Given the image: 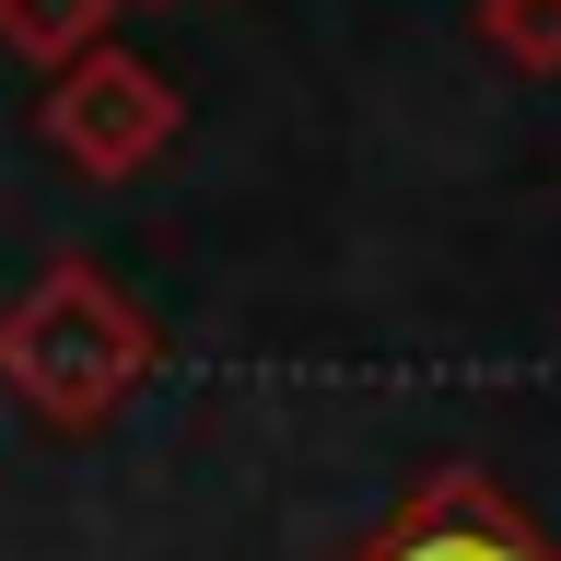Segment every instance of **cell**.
I'll list each match as a JSON object with an SVG mask.
<instances>
[{
	"label": "cell",
	"instance_id": "cell-3",
	"mask_svg": "<svg viewBox=\"0 0 561 561\" xmlns=\"http://www.w3.org/2000/svg\"><path fill=\"white\" fill-rule=\"evenodd\" d=\"M351 561H561V550L491 468H433Z\"/></svg>",
	"mask_w": 561,
	"mask_h": 561
},
{
	"label": "cell",
	"instance_id": "cell-4",
	"mask_svg": "<svg viewBox=\"0 0 561 561\" xmlns=\"http://www.w3.org/2000/svg\"><path fill=\"white\" fill-rule=\"evenodd\" d=\"M105 35H117V0H0V59L24 70H70Z\"/></svg>",
	"mask_w": 561,
	"mask_h": 561
},
{
	"label": "cell",
	"instance_id": "cell-2",
	"mask_svg": "<svg viewBox=\"0 0 561 561\" xmlns=\"http://www.w3.org/2000/svg\"><path fill=\"white\" fill-rule=\"evenodd\" d=\"M47 152H59L70 175H94V187H129V175H152L175 152V129H187V94H175L152 59H129V47H82L70 70H47Z\"/></svg>",
	"mask_w": 561,
	"mask_h": 561
},
{
	"label": "cell",
	"instance_id": "cell-1",
	"mask_svg": "<svg viewBox=\"0 0 561 561\" xmlns=\"http://www.w3.org/2000/svg\"><path fill=\"white\" fill-rule=\"evenodd\" d=\"M152 375H164V328L94 257H47L0 305V410H24L35 433H105Z\"/></svg>",
	"mask_w": 561,
	"mask_h": 561
}]
</instances>
